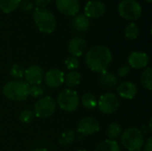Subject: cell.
<instances>
[{"label":"cell","instance_id":"obj_7","mask_svg":"<svg viewBox=\"0 0 152 151\" xmlns=\"http://www.w3.org/2000/svg\"><path fill=\"white\" fill-rule=\"evenodd\" d=\"M55 109H56L55 101L50 96H45L36 101V103L34 104L33 112L35 114V117L40 118H46L53 114Z\"/></svg>","mask_w":152,"mask_h":151},{"label":"cell","instance_id":"obj_36","mask_svg":"<svg viewBox=\"0 0 152 151\" xmlns=\"http://www.w3.org/2000/svg\"><path fill=\"white\" fill-rule=\"evenodd\" d=\"M145 1H147L148 3H151V1L152 0H145Z\"/></svg>","mask_w":152,"mask_h":151},{"label":"cell","instance_id":"obj_5","mask_svg":"<svg viewBox=\"0 0 152 151\" xmlns=\"http://www.w3.org/2000/svg\"><path fill=\"white\" fill-rule=\"evenodd\" d=\"M118 12L124 19L134 21L142 16V8L136 0H122L118 4Z\"/></svg>","mask_w":152,"mask_h":151},{"label":"cell","instance_id":"obj_3","mask_svg":"<svg viewBox=\"0 0 152 151\" xmlns=\"http://www.w3.org/2000/svg\"><path fill=\"white\" fill-rule=\"evenodd\" d=\"M28 85L21 80H15L6 83L3 87L4 95L12 101H23L28 96Z\"/></svg>","mask_w":152,"mask_h":151},{"label":"cell","instance_id":"obj_32","mask_svg":"<svg viewBox=\"0 0 152 151\" xmlns=\"http://www.w3.org/2000/svg\"><path fill=\"white\" fill-rule=\"evenodd\" d=\"M131 68L127 65H124L122 67H120L118 70V74L120 77H125L126 76L128 75V73L130 72Z\"/></svg>","mask_w":152,"mask_h":151},{"label":"cell","instance_id":"obj_33","mask_svg":"<svg viewBox=\"0 0 152 151\" xmlns=\"http://www.w3.org/2000/svg\"><path fill=\"white\" fill-rule=\"evenodd\" d=\"M37 8H45V6H47L52 0H34Z\"/></svg>","mask_w":152,"mask_h":151},{"label":"cell","instance_id":"obj_34","mask_svg":"<svg viewBox=\"0 0 152 151\" xmlns=\"http://www.w3.org/2000/svg\"><path fill=\"white\" fill-rule=\"evenodd\" d=\"M145 151H152V138H149L143 144Z\"/></svg>","mask_w":152,"mask_h":151},{"label":"cell","instance_id":"obj_30","mask_svg":"<svg viewBox=\"0 0 152 151\" xmlns=\"http://www.w3.org/2000/svg\"><path fill=\"white\" fill-rule=\"evenodd\" d=\"M65 64H66V67L69 70L73 71L79 67V60L77 57L69 56L66 59Z\"/></svg>","mask_w":152,"mask_h":151},{"label":"cell","instance_id":"obj_27","mask_svg":"<svg viewBox=\"0 0 152 151\" xmlns=\"http://www.w3.org/2000/svg\"><path fill=\"white\" fill-rule=\"evenodd\" d=\"M45 91V88L43 85L41 84L33 85H28V96L34 99H37V98H40L44 94Z\"/></svg>","mask_w":152,"mask_h":151},{"label":"cell","instance_id":"obj_4","mask_svg":"<svg viewBox=\"0 0 152 151\" xmlns=\"http://www.w3.org/2000/svg\"><path fill=\"white\" fill-rule=\"evenodd\" d=\"M121 142L127 150H142L144 144V136L140 129L136 127H130L122 133Z\"/></svg>","mask_w":152,"mask_h":151},{"label":"cell","instance_id":"obj_37","mask_svg":"<svg viewBox=\"0 0 152 151\" xmlns=\"http://www.w3.org/2000/svg\"><path fill=\"white\" fill-rule=\"evenodd\" d=\"M77 151H87V150H77Z\"/></svg>","mask_w":152,"mask_h":151},{"label":"cell","instance_id":"obj_1","mask_svg":"<svg viewBox=\"0 0 152 151\" xmlns=\"http://www.w3.org/2000/svg\"><path fill=\"white\" fill-rule=\"evenodd\" d=\"M85 61L86 66L94 72L102 73L107 70L112 61V53L106 45H94L88 50Z\"/></svg>","mask_w":152,"mask_h":151},{"label":"cell","instance_id":"obj_24","mask_svg":"<svg viewBox=\"0 0 152 151\" xmlns=\"http://www.w3.org/2000/svg\"><path fill=\"white\" fill-rule=\"evenodd\" d=\"M81 102L83 106L87 109H93L97 106V99L95 95L91 93H85L81 98Z\"/></svg>","mask_w":152,"mask_h":151},{"label":"cell","instance_id":"obj_13","mask_svg":"<svg viewBox=\"0 0 152 151\" xmlns=\"http://www.w3.org/2000/svg\"><path fill=\"white\" fill-rule=\"evenodd\" d=\"M64 76L65 74L61 70L52 69L45 73L44 79L47 86L51 88H58L64 83Z\"/></svg>","mask_w":152,"mask_h":151},{"label":"cell","instance_id":"obj_14","mask_svg":"<svg viewBox=\"0 0 152 151\" xmlns=\"http://www.w3.org/2000/svg\"><path fill=\"white\" fill-rule=\"evenodd\" d=\"M150 63V57L146 53L133 52L128 57V64L133 69H143Z\"/></svg>","mask_w":152,"mask_h":151},{"label":"cell","instance_id":"obj_23","mask_svg":"<svg viewBox=\"0 0 152 151\" xmlns=\"http://www.w3.org/2000/svg\"><path fill=\"white\" fill-rule=\"evenodd\" d=\"M76 134L75 132L72 130H66L61 133L59 137V143L63 146H69L72 144L75 141Z\"/></svg>","mask_w":152,"mask_h":151},{"label":"cell","instance_id":"obj_29","mask_svg":"<svg viewBox=\"0 0 152 151\" xmlns=\"http://www.w3.org/2000/svg\"><path fill=\"white\" fill-rule=\"evenodd\" d=\"M35 118V114L31 109H24L20 112L19 116V119L23 124H29Z\"/></svg>","mask_w":152,"mask_h":151},{"label":"cell","instance_id":"obj_15","mask_svg":"<svg viewBox=\"0 0 152 151\" xmlns=\"http://www.w3.org/2000/svg\"><path fill=\"white\" fill-rule=\"evenodd\" d=\"M117 93L123 99L132 100L136 96V94L138 93V87L133 82L125 81L118 86Z\"/></svg>","mask_w":152,"mask_h":151},{"label":"cell","instance_id":"obj_2","mask_svg":"<svg viewBox=\"0 0 152 151\" xmlns=\"http://www.w3.org/2000/svg\"><path fill=\"white\" fill-rule=\"evenodd\" d=\"M34 21L37 28L45 34H51L56 28V19L53 13L46 8H37L33 13Z\"/></svg>","mask_w":152,"mask_h":151},{"label":"cell","instance_id":"obj_19","mask_svg":"<svg viewBox=\"0 0 152 151\" xmlns=\"http://www.w3.org/2000/svg\"><path fill=\"white\" fill-rule=\"evenodd\" d=\"M64 83L69 88L77 87L81 83V74L77 71H69L64 76Z\"/></svg>","mask_w":152,"mask_h":151},{"label":"cell","instance_id":"obj_22","mask_svg":"<svg viewBox=\"0 0 152 151\" xmlns=\"http://www.w3.org/2000/svg\"><path fill=\"white\" fill-rule=\"evenodd\" d=\"M122 127L118 123H112L110 124L107 128V136L109 140L115 141L118 139L122 134Z\"/></svg>","mask_w":152,"mask_h":151},{"label":"cell","instance_id":"obj_11","mask_svg":"<svg viewBox=\"0 0 152 151\" xmlns=\"http://www.w3.org/2000/svg\"><path fill=\"white\" fill-rule=\"evenodd\" d=\"M106 12L105 4L99 0H90L86 4L85 15L88 18L97 19L102 17Z\"/></svg>","mask_w":152,"mask_h":151},{"label":"cell","instance_id":"obj_8","mask_svg":"<svg viewBox=\"0 0 152 151\" xmlns=\"http://www.w3.org/2000/svg\"><path fill=\"white\" fill-rule=\"evenodd\" d=\"M98 108L101 112L110 115L116 112L119 107V100L115 93H108L102 95L97 101Z\"/></svg>","mask_w":152,"mask_h":151},{"label":"cell","instance_id":"obj_10","mask_svg":"<svg viewBox=\"0 0 152 151\" xmlns=\"http://www.w3.org/2000/svg\"><path fill=\"white\" fill-rule=\"evenodd\" d=\"M55 4L57 10L66 16H74L80 9L78 0H55Z\"/></svg>","mask_w":152,"mask_h":151},{"label":"cell","instance_id":"obj_35","mask_svg":"<svg viewBox=\"0 0 152 151\" xmlns=\"http://www.w3.org/2000/svg\"><path fill=\"white\" fill-rule=\"evenodd\" d=\"M28 151H49L47 150L46 149H35V150H31Z\"/></svg>","mask_w":152,"mask_h":151},{"label":"cell","instance_id":"obj_25","mask_svg":"<svg viewBox=\"0 0 152 151\" xmlns=\"http://www.w3.org/2000/svg\"><path fill=\"white\" fill-rule=\"evenodd\" d=\"M140 81L142 85L148 89V90H151L152 88V69L151 68L148 67L145 69V70L142 73L141 77H140Z\"/></svg>","mask_w":152,"mask_h":151},{"label":"cell","instance_id":"obj_18","mask_svg":"<svg viewBox=\"0 0 152 151\" xmlns=\"http://www.w3.org/2000/svg\"><path fill=\"white\" fill-rule=\"evenodd\" d=\"M99 82L104 88H114L118 84V79L115 74L108 71H104L99 77Z\"/></svg>","mask_w":152,"mask_h":151},{"label":"cell","instance_id":"obj_16","mask_svg":"<svg viewBox=\"0 0 152 151\" xmlns=\"http://www.w3.org/2000/svg\"><path fill=\"white\" fill-rule=\"evenodd\" d=\"M86 49V42L84 38L80 36H76L72 38L68 44V50L69 53L71 54V56L74 57H79L81 56Z\"/></svg>","mask_w":152,"mask_h":151},{"label":"cell","instance_id":"obj_17","mask_svg":"<svg viewBox=\"0 0 152 151\" xmlns=\"http://www.w3.org/2000/svg\"><path fill=\"white\" fill-rule=\"evenodd\" d=\"M72 26L74 29L79 32H84L87 30L90 27V20L84 13L77 14L72 20Z\"/></svg>","mask_w":152,"mask_h":151},{"label":"cell","instance_id":"obj_26","mask_svg":"<svg viewBox=\"0 0 152 151\" xmlns=\"http://www.w3.org/2000/svg\"><path fill=\"white\" fill-rule=\"evenodd\" d=\"M125 36L129 40H134L139 36V28L138 25L134 22L129 23L125 28Z\"/></svg>","mask_w":152,"mask_h":151},{"label":"cell","instance_id":"obj_28","mask_svg":"<svg viewBox=\"0 0 152 151\" xmlns=\"http://www.w3.org/2000/svg\"><path fill=\"white\" fill-rule=\"evenodd\" d=\"M10 74L12 77H13L16 80H20L24 77L25 74V69L20 64H13L12 68L10 69Z\"/></svg>","mask_w":152,"mask_h":151},{"label":"cell","instance_id":"obj_9","mask_svg":"<svg viewBox=\"0 0 152 151\" xmlns=\"http://www.w3.org/2000/svg\"><path fill=\"white\" fill-rule=\"evenodd\" d=\"M100 130L99 121L92 117H86L82 118L77 127V131L83 136L92 135Z\"/></svg>","mask_w":152,"mask_h":151},{"label":"cell","instance_id":"obj_6","mask_svg":"<svg viewBox=\"0 0 152 151\" xmlns=\"http://www.w3.org/2000/svg\"><path fill=\"white\" fill-rule=\"evenodd\" d=\"M57 102L62 110L73 112L78 108L80 101L76 91L72 89H66L60 93L57 98Z\"/></svg>","mask_w":152,"mask_h":151},{"label":"cell","instance_id":"obj_21","mask_svg":"<svg viewBox=\"0 0 152 151\" xmlns=\"http://www.w3.org/2000/svg\"><path fill=\"white\" fill-rule=\"evenodd\" d=\"M21 0H0V9L4 13H11L15 11Z\"/></svg>","mask_w":152,"mask_h":151},{"label":"cell","instance_id":"obj_20","mask_svg":"<svg viewBox=\"0 0 152 151\" xmlns=\"http://www.w3.org/2000/svg\"><path fill=\"white\" fill-rule=\"evenodd\" d=\"M94 151H121L118 143L116 141L106 140L101 142L96 148Z\"/></svg>","mask_w":152,"mask_h":151},{"label":"cell","instance_id":"obj_12","mask_svg":"<svg viewBox=\"0 0 152 151\" xmlns=\"http://www.w3.org/2000/svg\"><path fill=\"white\" fill-rule=\"evenodd\" d=\"M45 72L43 69L38 65H31L25 69V79L28 85H39L44 79Z\"/></svg>","mask_w":152,"mask_h":151},{"label":"cell","instance_id":"obj_38","mask_svg":"<svg viewBox=\"0 0 152 151\" xmlns=\"http://www.w3.org/2000/svg\"><path fill=\"white\" fill-rule=\"evenodd\" d=\"M139 151H145V150H139Z\"/></svg>","mask_w":152,"mask_h":151},{"label":"cell","instance_id":"obj_31","mask_svg":"<svg viewBox=\"0 0 152 151\" xmlns=\"http://www.w3.org/2000/svg\"><path fill=\"white\" fill-rule=\"evenodd\" d=\"M19 6L24 12H30L33 9V3L30 0H21Z\"/></svg>","mask_w":152,"mask_h":151}]
</instances>
